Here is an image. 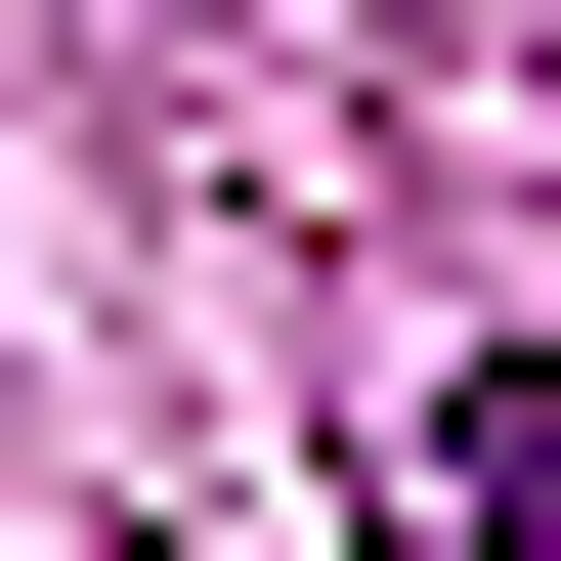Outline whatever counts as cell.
Returning <instances> with one entry per match:
<instances>
[{
    "instance_id": "cell-1",
    "label": "cell",
    "mask_w": 561,
    "mask_h": 561,
    "mask_svg": "<svg viewBox=\"0 0 561 561\" xmlns=\"http://www.w3.org/2000/svg\"><path fill=\"white\" fill-rule=\"evenodd\" d=\"M432 561H561V389H432Z\"/></svg>"
}]
</instances>
